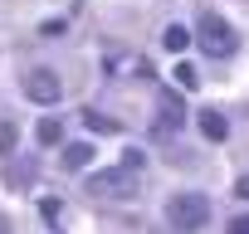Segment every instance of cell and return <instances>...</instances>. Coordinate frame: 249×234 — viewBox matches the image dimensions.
I'll use <instances>...</instances> for the list:
<instances>
[{"label":"cell","instance_id":"obj_1","mask_svg":"<svg viewBox=\"0 0 249 234\" xmlns=\"http://www.w3.org/2000/svg\"><path fill=\"white\" fill-rule=\"evenodd\" d=\"M166 219H171V229L196 234V229L210 224V200H205L200 190H176V195L166 200Z\"/></svg>","mask_w":249,"mask_h":234},{"label":"cell","instance_id":"obj_2","mask_svg":"<svg viewBox=\"0 0 249 234\" xmlns=\"http://www.w3.org/2000/svg\"><path fill=\"white\" fill-rule=\"evenodd\" d=\"M196 44H200V49H205L210 59H230L239 39H234V30L225 25V15H215V10H205V15L196 20Z\"/></svg>","mask_w":249,"mask_h":234},{"label":"cell","instance_id":"obj_3","mask_svg":"<svg viewBox=\"0 0 249 234\" xmlns=\"http://www.w3.org/2000/svg\"><path fill=\"white\" fill-rule=\"evenodd\" d=\"M88 190L93 195H112V200H132L137 195V171H127V166L98 171V176H88Z\"/></svg>","mask_w":249,"mask_h":234},{"label":"cell","instance_id":"obj_4","mask_svg":"<svg viewBox=\"0 0 249 234\" xmlns=\"http://www.w3.org/2000/svg\"><path fill=\"white\" fill-rule=\"evenodd\" d=\"M181 127H186V102L176 93H157V122H152V132L157 137H176Z\"/></svg>","mask_w":249,"mask_h":234},{"label":"cell","instance_id":"obj_5","mask_svg":"<svg viewBox=\"0 0 249 234\" xmlns=\"http://www.w3.org/2000/svg\"><path fill=\"white\" fill-rule=\"evenodd\" d=\"M25 98H30V102H44V107H49V102H59V98H64L59 73H54V68H35V73L25 78Z\"/></svg>","mask_w":249,"mask_h":234},{"label":"cell","instance_id":"obj_6","mask_svg":"<svg viewBox=\"0 0 249 234\" xmlns=\"http://www.w3.org/2000/svg\"><path fill=\"white\" fill-rule=\"evenodd\" d=\"M200 137H205V142H225V137H230V122H225L220 107H205V112H200Z\"/></svg>","mask_w":249,"mask_h":234},{"label":"cell","instance_id":"obj_7","mask_svg":"<svg viewBox=\"0 0 249 234\" xmlns=\"http://www.w3.org/2000/svg\"><path fill=\"white\" fill-rule=\"evenodd\" d=\"M59 161H64V171H83V166L93 161V147H88V142H69Z\"/></svg>","mask_w":249,"mask_h":234},{"label":"cell","instance_id":"obj_8","mask_svg":"<svg viewBox=\"0 0 249 234\" xmlns=\"http://www.w3.org/2000/svg\"><path fill=\"white\" fill-rule=\"evenodd\" d=\"M39 142L44 147H59L64 142V122H59V117H44V122H39Z\"/></svg>","mask_w":249,"mask_h":234},{"label":"cell","instance_id":"obj_9","mask_svg":"<svg viewBox=\"0 0 249 234\" xmlns=\"http://www.w3.org/2000/svg\"><path fill=\"white\" fill-rule=\"evenodd\" d=\"M161 44H166V49H171V54H181V49H186V44H191V30H186V25H171V30H166V34H161Z\"/></svg>","mask_w":249,"mask_h":234},{"label":"cell","instance_id":"obj_10","mask_svg":"<svg viewBox=\"0 0 249 234\" xmlns=\"http://www.w3.org/2000/svg\"><path fill=\"white\" fill-rule=\"evenodd\" d=\"M83 122H88L93 132H122V122H117V117H103V112H83Z\"/></svg>","mask_w":249,"mask_h":234},{"label":"cell","instance_id":"obj_11","mask_svg":"<svg viewBox=\"0 0 249 234\" xmlns=\"http://www.w3.org/2000/svg\"><path fill=\"white\" fill-rule=\"evenodd\" d=\"M176 83H181V88H191V93H196V88H200V73H196V68H191V64H181V68H176Z\"/></svg>","mask_w":249,"mask_h":234},{"label":"cell","instance_id":"obj_12","mask_svg":"<svg viewBox=\"0 0 249 234\" xmlns=\"http://www.w3.org/2000/svg\"><path fill=\"white\" fill-rule=\"evenodd\" d=\"M10 147H15V127H10V122H0V151H10Z\"/></svg>","mask_w":249,"mask_h":234},{"label":"cell","instance_id":"obj_13","mask_svg":"<svg viewBox=\"0 0 249 234\" xmlns=\"http://www.w3.org/2000/svg\"><path fill=\"white\" fill-rule=\"evenodd\" d=\"M230 234H249V215H234L230 219Z\"/></svg>","mask_w":249,"mask_h":234},{"label":"cell","instance_id":"obj_14","mask_svg":"<svg viewBox=\"0 0 249 234\" xmlns=\"http://www.w3.org/2000/svg\"><path fill=\"white\" fill-rule=\"evenodd\" d=\"M234 195H239V200H249V176H239V185H234Z\"/></svg>","mask_w":249,"mask_h":234},{"label":"cell","instance_id":"obj_15","mask_svg":"<svg viewBox=\"0 0 249 234\" xmlns=\"http://www.w3.org/2000/svg\"><path fill=\"white\" fill-rule=\"evenodd\" d=\"M0 234H10V224H5V219H0Z\"/></svg>","mask_w":249,"mask_h":234}]
</instances>
